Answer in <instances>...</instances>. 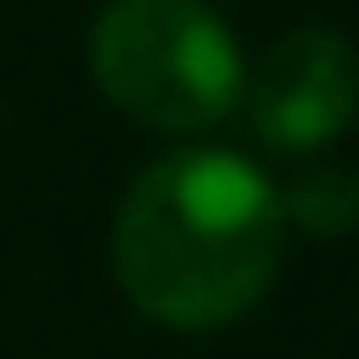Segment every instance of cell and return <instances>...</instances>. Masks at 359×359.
<instances>
[{"label": "cell", "mask_w": 359, "mask_h": 359, "mask_svg": "<svg viewBox=\"0 0 359 359\" xmlns=\"http://www.w3.org/2000/svg\"><path fill=\"white\" fill-rule=\"evenodd\" d=\"M286 246L280 187L226 147H180L114 213V280L154 326L213 333L266 299Z\"/></svg>", "instance_id": "6da1fadb"}, {"label": "cell", "mask_w": 359, "mask_h": 359, "mask_svg": "<svg viewBox=\"0 0 359 359\" xmlns=\"http://www.w3.org/2000/svg\"><path fill=\"white\" fill-rule=\"evenodd\" d=\"M286 226L313 233V240H346L359 233V173L353 167H306L280 193Z\"/></svg>", "instance_id": "277c9868"}, {"label": "cell", "mask_w": 359, "mask_h": 359, "mask_svg": "<svg viewBox=\"0 0 359 359\" xmlns=\"http://www.w3.org/2000/svg\"><path fill=\"white\" fill-rule=\"evenodd\" d=\"M246 127L266 154L306 160L320 147H333L339 133L359 120V53L333 27H293L280 34L259 67H246Z\"/></svg>", "instance_id": "3957f363"}, {"label": "cell", "mask_w": 359, "mask_h": 359, "mask_svg": "<svg viewBox=\"0 0 359 359\" xmlns=\"http://www.w3.org/2000/svg\"><path fill=\"white\" fill-rule=\"evenodd\" d=\"M93 87L154 133H206L240 114L246 53L213 0H107L87 34Z\"/></svg>", "instance_id": "7a4b0ae2"}]
</instances>
